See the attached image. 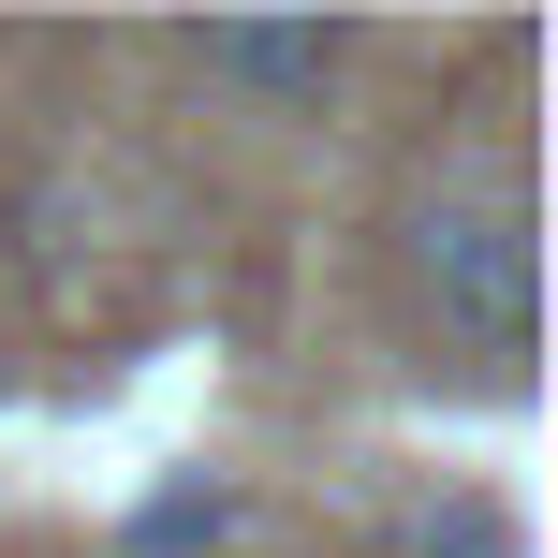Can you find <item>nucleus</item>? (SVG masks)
<instances>
[{
    "instance_id": "obj_1",
    "label": "nucleus",
    "mask_w": 558,
    "mask_h": 558,
    "mask_svg": "<svg viewBox=\"0 0 558 558\" xmlns=\"http://www.w3.org/2000/svg\"><path fill=\"white\" fill-rule=\"evenodd\" d=\"M412 279H426L441 324L485 338V353H530L544 251H530V206H514V192H441V206H412Z\"/></svg>"
},
{
    "instance_id": "obj_2",
    "label": "nucleus",
    "mask_w": 558,
    "mask_h": 558,
    "mask_svg": "<svg viewBox=\"0 0 558 558\" xmlns=\"http://www.w3.org/2000/svg\"><path fill=\"white\" fill-rule=\"evenodd\" d=\"M192 59L221 88H251L265 118H294V104H324V88L353 74V29L338 15H221V29H192Z\"/></svg>"
},
{
    "instance_id": "obj_3",
    "label": "nucleus",
    "mask_w": 558,
    "mask_h": 558,
    "mask_svg": "<svg viewBox=\"0 0 558 558\" xmlns=\"http://www.w3.org/2000/svg\"><path fill=\"white\" fill-rule=\"evenodd\" d=\"M412 558H530V530H514L500 500H471V485H456V500H426V530H412Z\"/></svg>"
},
{
    "instance_id": "obj_4",
    "label": "nucleus",
    "mask_w": 558,
    "mask_h": 558,
    "mask_svg": "<svg viewBox=\"0 0 558 558\" xmlns=\"http://www.w3.org/2000/svg\"><path fill=\"white\" fill-rule=\"evenodd\" d=\"M221 514H235L221 485H162V500L133 514V544H147V558H177V544H221Z\"/></svg>"
}]
</instances>
